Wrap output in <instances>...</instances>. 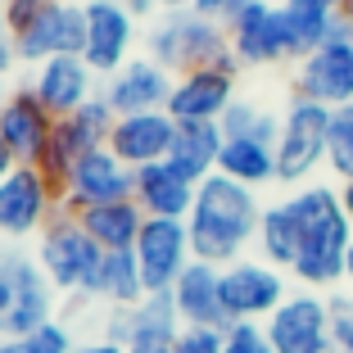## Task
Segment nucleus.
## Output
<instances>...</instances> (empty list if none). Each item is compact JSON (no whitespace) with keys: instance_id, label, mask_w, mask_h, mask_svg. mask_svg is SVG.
<instances>
[{"instance_id":"1","label":"nucleus","mask_w":353,"mask_h":353,"mask_svg":"<svg viewBox=\"0 0 353 353\" xmlns=\"http://www.w3.org/2000/svg\"><path fill=\"white\" fill-rule=\"evenodd\" d=\"M294 222H299V259H294L290 276L299 281V290L331 294L344 285V254L353 240V222L340 208V190L326 181H308V186L285 195Z\"/></svg>"},{"instance_id":"2","label":"nucleus","mask_w":353,"mask_h":353,"mask_svg":"<svg viewBox=\"0 0 353 353\" xmlns=\"http://www.w3.org/2000/svg\"><path fill=\"white\" fill-rule=\"evenodd\" d=\"M259 222H263L259 190L240 186L222 172L204 176L195 190V208L186 218L190 254L199 263H213V268H231V263L250 259L245 250L259 240Z\"/></svg>"},{"instance_id":"3","label":"nucleus","mask_w":353,"mask_h":353,"mask_svg":"<svg viewBox=\"0 0 353 353\" xmlns=\"http://www.w3.org/2000/svg\"><path fill=\"white\" fill-rule=\"evenodd\" d=\"M145 54L168 68L172 77L190 73V68H231L240 73V59L231 54V41H227V28L199 19L195 10H163L145 32Z\"/></svg>"},{"instance_id":"4","label":"nucleus","mask_w":353,"mask_h":353,"mask_svg":"<svg viewBox=\"0 0 353 353\" xmlns=\"http://www.w3.org/2000/svg\"><path fill=\"white\" fill-rule=\"evenodd\" d=\"M54 308H59V290L41 272L37 254L0 240V340H19L54 322L59 317Z\"/></svg>"},{"instance_id":"5","label":"nucleus","mask_w":353,"mask_h":353,"mask_svg":"<svg viewBox=\"0 0 353 353\" xmlns=\"http://www.w3.org/2000/svg\"><path fill=\"white\" fill-rule=\"evenodd\" d=\"M37 263L50 276V285L59 294H86L95 299V281L104 268V250L82 231V222L73 213H54L46 222V231L37 236Z\"/></svg>"},{"instance_id":"6","label":"nucleus","mask_w":353,"mask_h":353,"mask_svg":"<svg viewBox=\"0 0 353 353\" xmlns=\"http://www.w3.org/2000/svg\"><path fill=\"white\" fill-rule=\"evenodd\" d=\"M326 136H331V109L294 95L281 114V136H276V181L281 186H308L326 168Z\"/></svg>"},{"instance_id":"7","label":"nucleus","mask_w":353,"mask_h":353,"mask_svg":"<svg viewBox=\"0 0 353 353\" xmlns=\"http://www.w3.org/2000/svg\"><path fill=\"white\" fill-rule=\"evenodd\" d=\"M59 208V186L37 163H19L0 181V240L19 245L28 236H41Z\"/></svg>"},{"instance_id":"8","label":"nucleus","mask_w":353,"mask_h":353,"mask_svg":"<svg viewBox=\"0 0 353 353\" xmlns=\"http://www.w3.org/2000/svg\"><path fill=\"white\" fill-rule=\"evenodd\" d=\"M290 299V272L272 268L263 259H240L222 268V308L236 322H268Z\"/></svg>"},{"instance_id":"9","label":"nucleus","mask_w":353,"mask_h":353,"mask_svg":"<svg viewBox=\"0 0 353 353\" xmlns=\"http://www.w3.org/2000/svg\"><path fill=\"white\" fill-rule=\"evenodd\" d=\"M294 95L312 104H326V109L353 104V41L344 32V14H340V28H335L331 41L294 63Z\"/></svg>"},{"instance_id":"10","label":"nucleus","mask_w":353,"mask_h":353,"mask_svg":"<svg viewBox=\"0 0 353 353\" xmlns=\"http://www.w3.org/2000/svg\"><path fill=\"white\" fill-rule=\"evenodd\" d=\"M263 331L276 353H335L331 308L317 290H290V299L263 322Z\"/></svg>"},{"instance_id":"11","label":"nucleus","mask_w":353,"mask_h":353,"mask_svg":"<svg viewBox=\"0 0 353 353\" xmlns=\"http://www.w3.org/2000/svg\"><path fill=\"white\" fill-rule=\"evenodd\" d=\"M132 254H136V268H141V281H145V294H172L181 272L195 263L190 231L176 218H145Z\"/></svg>"},{"instance_id":"12","label":"nucleus","mask_w":353,"mask_h":353,"mask_svg":"<svg viewBox=\"0 0 353 353\" xmlns=\"http://www.w3.org/2000/svg\"><path fill=\"white\" fill-rule=\"evenodd\" d=\"M114 123H118V114L104 104V95H95L91 104H82L73 118H59V123H54V136H50V150H46V159H41V172L50 176L54 186H63V176L73 172L77 159H86L91 150L109 145Z\"/></svg>"},{"instance_id":"13","label":"nucleus","mask_w":353,"mask_h":353,"mask_svg":"<svg viewBox=\"0 0 353 353\" xmlns=\"http://www.w3.org/2000/svg\"><path fill=\"white\" fill-rule=\"evenodd\" d=\"M132 190H136V172L104 145L73 163V172L63 176V186H59V204L63 213H82V208H95V204L132 199Z\"/></svg>"},{"instance_id":"14","label":"nucleus","mask_w":353,"mask_h":353,"mask_svg":"<svg viewBox=\"0 0 353 353\" xmlns=\"http://www.w3.org/2000/svg\"><path fill=\"white\" fill-rule=\"evenodd\" d=\"M86 50V5L82 0H50L28 28L19 32V63H46L54 54Z\"/></svg>"},{"instance_id":"15","label":"nucleus","mask_w":353,"mask_h":353,"mask_svg":"<svg viewBox=\"0 0 353 353\" xmlns=\"http://www.w3.org/2000/svg\"><path fill=\"white\" fill-rule=\"evenodd\" d=\"M86 5V50L82 59L91 63L95 73L114 77L123 63L136 59V14L123 10L118 0H82Z\"/></svg>"},{"instance_id":"16","label":"nucleus","mask_w":353,"mask_h":353,"mask_svg":"<svg viewBox=\"0 0 353 353\" xmlns=\"http://www.w3.org/2000/svg\"><path fill=\"white\" fill-rule=\"evenodd\" d=\"M227 41L240 68H272V63L290 59L285 19H281V5H272V0H250L240 19L227 28Z\"/></svg>"},{"instance_id":"17","label":"nucleus","mask_w":353,"mask_h":353,"mask_svg":"<svg viewBox=\"0 0 353 353\" xmlns=\"http://www.w3.org/2000/svg\"><path fill=\"white\" fill-rule=\"evenodd\" d=\"M236 77L231 68H190L172 82V95H168V118L172 123H222L236 95Z\"/></svg>"},{"instance_id":"18","label":"nucleus","mask_w":353,"mask_h":353,"mask_svg":"<svg viewBox=\"0 0 353 353\" xmlns=\"http://www.w3.org/2000/svg\"><path fill=\"white\" fill-rule=\"evenodd\" d=\"M28 86L54 118H73L82 104H91L100 95V73L82 54H54V59L37 63V73L28 77Z\"/></svg>"},{"instance_id":"19","label":"nucleus","mask_w":353,"mask_h":353,"mask_svg":"<svg viewBox=\"0 0 353 353\" xmlns=\"http://www.w3.org/2000/svg\"><path fill=\"white\" fill-rule=\"evenodd\" d=\"M172 82H176V77L168 73V68H159L150 54H136V59L123 63L114 77H104V82H100V95H104V104H109L118 118H127V114L168 109Z\"/></svg>"},{"instance_id":"20","label":"nucleus","mask_w":353,"mask_h":353,"mask_svg":"<svg viewBox=\"0 0 353 353\" xmlns=\"http://www.w3.org/2000/svg\"><path fill=\"white\" fill-rule=\"evenodd\" d=\"M54 123H59V118H54L50 109L32 95V86L23 82V86H14L5 114H0V141L10 145V154L19 159V163L41 168L46 150H50V136H54Z\"/></svg>"},{"instance_id":"21","label":"nucleus","mask_w":353,"mask_h":353,"mask_svg":"<svg viewBox=\"0 0 353 353\" xmlns=\"http://www.w3.org/2000/svg\"><path fill=\"white\" fill-rule=\"evenodd\" d=\"M172 141H176V123L168 118V109H150V114H127L114 123L109 132V150L123 159L127 168H150L159 159L172 154Z\"/></svg>"},{"instance_id":"22","label":"nucleus","mask_w":353,"mask_h":353,"mask_svg":"<svg viewBox=\"0 0 353 353\" xmlns=\"http://www.w3.org/2000/svg\"><path fill=\"white\" fill-rule=\"evenodd\" d=\"M195 190L199 186L181 172V168L168 163V159H159V163H150V168H136L132 199L145 208V218H176V222H186L190 208H195Z\"/></svg>"},{"instance_id":"23","label":"nucleus","mask_w":353,"mask_h":353,"mask_svg":"<svg viewBox=\"0 0 353 353\" xmlns=\"http://www.w3.org/2000/svg\"><path fill=\"white\" fill-rule=\"evenodd\" d=\"M172 303L186 326H208V331L231 326L227 308H222V268H213V263H199V259L190 263L181 272V281L172 285Z\"/></svg>"},{"instance_id":"24","label":"nucleus","mask_w":353,"mask_h":353,"mask_svg":"<svg viewBox=\"0 0 353 353\" xmlns=\"http://www.w3.org/2000/svg\"><path fill=\"white\" fill-rule=\"evenodd\" d=\"M73 218L82 222V231L104 254H118V250H136L141 227H145V208L136 204V199H118V204L82 208V213H73Z\"/></svg>"},{"instance_id":"25","label":"nucleus","mask_w":353,"mask_h":353,"mask_svg":"<svg viewBox=\"0 0 353 353\" xmlns=\"http://www.w3.org/2000/svg\"><path fill=\"white\" fill-rule=\"evenodd\" d=\"M281 19H285V37H290V59L299 63L303 54H312L317 46H326L335 37L340 5L335 0H285Z\"/></svg>"},{"instance_id":"26","label":"nucleus","mask_w":353,"mask_h":353,"mask_svg":"<svg viewBox=\"0 0 353 353\" xmlns=\"http://www.w3.org/2000/svg\"><path fill=\"white\" fill-rule=\"evenodd\" d=\"M222 145H227V136H222L218 123H176V141H172V154L168 163H176L190 181H204V176L218 172V159H222Z\"/></svg>"},{"instance_id":"27","label":"nucleus","mask_w":353,"mask_h":353,"mask_svg":"<svg viewBox=\"0 0 353 353\" xmlns=\"http://www.w3.org/2000/svg\"><path fill=\"white\" fill-rule=\"evenodd\" d=\"M186 331L172 294H145L132 308V349H172L176 335Z\"/></svg>"},{"instance_id":"28","label":"nucleus","mask_w":353,"mask_h":353,"mask_svg":"<svg viewBox=\"0 0 353 353\" xmlns=\"http://www.w3.org/2000/svg\"><path fill=\"white\" fill-rule=\"evenodd\" d=\"M263 263L290 272L294 259H299V222H294L290 204L276 199V204H263V222H259V240H254Z\"/></svg>"},{"instance_id":"29","label":"nucleus","mask_w":353,"mask_h":353,"mask_svg":"<svg viewBox=\"0 0 353 353\" xmlns=\"http://www.w3.org/2000/svg\"><path fill=\"white\" fill-rule=\"evenodd\" d=\"M218 172L240 181V186H272L276 181V145H263V141H227L218 159Z\"/></svg>"},{"instance_id":"30","label":"nucleus","mask_w":353,"mask_h":353,"mask_svg":"<svg viewBox=\"0 0 353 353\" xmlns=\"http://www.w3.org/2000/svg\"><path fill=\"white\" fill-rule=\"evenodd\" d=\"M95 299H104L109 308H136L145 299V281H141V268H136L132 250L104 254L100 281H95Z\"/></svg>"},{"instance_id":"31","label":"nucleus","mask_w":353,"mask_h":353,"mask_svg":"<svg viewBox=\"0 0 353 353\" xmlns=\"http://www.w3.org/2000/svg\"><path fill=\"white\" fill-rule=\"evenodd\" d=\"M222 136L227 141H263V145H276V136H281V114H268L263 104L254 100H236L222 114Z\"/></svg>"},{"instance_id":"32","label":"nucleus","mask_w":353,"mask_h":353,"mask_svg":"<svg viewBox=\"0 0 353 353\" xmlns=\"http://www.w3.org/2000/svg\"><path fill=\"white\" fill-rule=\"evenodd\" d=\"M326 172L340 181H353V104L331 109V136H326Z\"/></svg>"},{"instance_id":"33","label":"nucleus","mask_w":353,"mask_h":353,"mask_svg":"<svg viewBox=\"0 0 353 353\" xmlns=\"http://www.w3.org/2000/svg\"><path fill=\"white\" fill-rule=\"evenodd\" d=\"M0 353H77V340H73V326L54 317V322L37 326L32 335L0 340Z\"/></svg>"},{"instance_id":"34","label":"nucleus","mask_w":353,"mask_h":353,"mask_svg":"<svg viewBox=\"0 0 353 353\" xmlns=\"http://www.w3.org/2000/svg\"><path fill=\"white\" fill-rule=\"evenodd\" d=\"M326 308H331V340L335 353H353V290H331L326 294Z\"/></svg>"},{"instance_id":"35","label":"nucleus","mask_w":353,"mask_h":353,"mask_svg":"<svg viewBox=\"0 0 353 353\" xmlns=\"http://www.w3.org/2000/svg\"><path fill=\"white\" fill-rule=\"evenodd\" d=\"M227 353H276V349L268 344L263 322H236L227 326Z\"/></svg>"},{"instance_id":"36","label":"nucleus","mask_w":353,"mask_h":353,"mask_svg":"<svg viewBox=\"0 0 353 353\" xmlns=\"http://www.w3.org/2000/svg\"><path fill=\"white\" fill-rule=\"evenodd\" d=\"M172 353H227V331H208V326H186L176 335Z\"/></svg>"},{"instance_id":"37","label":"nucleus","mask_w":353,"mask_h":353,"mask_svg":"<svg viewBox=\"0 0 353 353\" xmlns=\"http://www.w3.org/2000/svg\"><path fill=\"white\" fill-rule=\"evenodd\" d=\"M250 0H190V10L199 14V19L218 23V28H231V23L240 19V10H245Z\"/></svg>"},{"instance_id":"38","label":"nucleus","mask_w":353,"mask_h":353,"mask_svg":"<svg viewBox=\"0 0 353 353\" xmlns=\"http://www.w3.org/2000/svg\"><path fill=\"white\" fill-rule=\"evenodd\" d=\"M46 5H50V0H0V14H5V23H10L14 37H19V32L28 28V23L46 10Z\"/></svg>"},{"instance_id":"39","label":"nucleus","mask_w":353,"mask_h":353,"mask_svg":"<svg viewBox=\"0 0 353 353\" xmlns=\"http://www.w3.org/2000/svg\"><path fill=\"white\" fill-rule=\"evenodd\" d=\"M100 340L132 349V308H109V312H104V331H100Z\"/></svg>"},{"instance_id":"40","label":"nucleus","mask_w":353,"mask_h":353,"mask_svg":"<svg viewBox=\"0 0 353 353\" xmlns=\"http://www.w3.org/2000/svg\"><path fill=\"white\" fill-rule=\"evenodd\" d=\"M14 63H19V37H14V28L0 14V77H10Z\"/></svg>"},{"instance_id":"41","label":"nucleus","mask_w":353,"mask_h":353,"mask_svg":"<svg viewBox=\"0 0 353 353\" xmlns=\"http://www.w3.org/2000/svg\"><path fill=\"white\" fill-rule=\"evenodd\" d=\"M118 5L132 10L136 19H154V14H159V0H118Z\"/></svg>"},{"instance_id":"42","label":"nucleus","mask_w":353,"mask_h":353,"mask_svg":"<svg viewBox=\"0 0 353 353\" xmlns=\"http://www.w3.org/2000/svg\"><path fill=\"white\" fill-rule=\"evenodd\" d=\"M77 353H127L123 344H109V340H86V344H77Z\"/></svg>"},{"instance_id":"43","label":"nucleus","mask_w":353,"mask_h":353,"mask_svg":"<svg viewBox=\"0 0 353 353\" xmlns=\"http://www.w3.org/2000/svg\"><path fill=\"white\" fill-rule=\"evenodd\" d=\"M335 190H340V208H344V218L353 222V181H340Z\"/></svg>"},{"instance_id":"44","label":"nucleus","mask_w":353,"mask_h":353,"mask_svg":"<svg viewBox=\"0 0 353 353\" xmlns=\"http://www.w3.org/2000/svg\"><path fill=\"white\" fill-rule=\"evenodd\" d=\"M14 168H19V159H14V154H10V145L0 141V181H5V176H10Z\"/></svg>"},{"instance_id":"45","label":"nucleus","mask_w":353,"mask_h":353,"mask_svg":"<svg viewBox=\"0 0 353 353\" xmlns=\"http://www.w3.org/2000/svg\"><path fill=\"white\" fill-rule=\"evenodd\" d=\"M344 290H353V240H349V254H344Z\"/></svg>"},{"instance_id":"46","label":"nucleus","mask_w":353,"mask_h":353,"mask_svg":"<svg viewBox=\"0 0 353 353\" xmlns=\"http://www.w3.org/2000/svg\"><path fill=\"white\" fill-rule=\"evenodd\" d=\"M10 95H14V86H10V77H0V114H5V104H10Z\"/></svg>"},{"instance_id":"47","label":"nucleus","mask_w":353,"mask_h":353,"mask_svg":"<svg viewBox=\"0 0 353 353\" xmlns=\"http://www.w3.org/2000/svg\"><path fill=\"white\" fill-rule=\"evenodd\" d=\"M163 10H190V0H159V14Z\"/></svg>"},{"instance_id":"48","label":"nucleus","mask_w":353,"mask_h":353,"mask_svg":"<svg viewBox=\"0 0 353 353\" xmlns=\"http://www.w3.org/2000/svg\"><path fill=\"white\" fill-rule=\"evenodd\" d=\"M127 353H172V349H127Z\"/></svg>"},{"instance_id":"49","label":"nucleus","mask_w":353,"mask_h":353,"mask_svg":"<svg viewBox=\"0 0 353 353\" xmlns=\"http://www.w3.org/2000/svg\"><path fill=\"white\" fill-rule=\"evenodd\" d=\"M340 14H344V19H349V23H353V0H349V5H344V10H340Z\"/></svg>"},{"instance_id":"50","label":"nucleus","mask_w":353,"mask_h":353,"mask_svg":"<svg viewBox=\"0 0 353 353\" xmlns=\"http://www.w3.org/2000/svg\"><path fill=\"white\" fill-rule=\"evenodd\" d=\"M335 5H340V10H344V5H349V0H335Z\"/></svg>"},{"instance_id":"51","label":"nucleus","mask_w":353,"mask_h":353,"mask_svg":"<svg viewBox=\"0 0 353 353\" xmlns=\"http://www.w3.org/2000/svg\"><path fill=\"white\" fill-rule=\"evenodd\" d=\"M272 5H285V0H272Z\"/></svg>"}]
</instances>
